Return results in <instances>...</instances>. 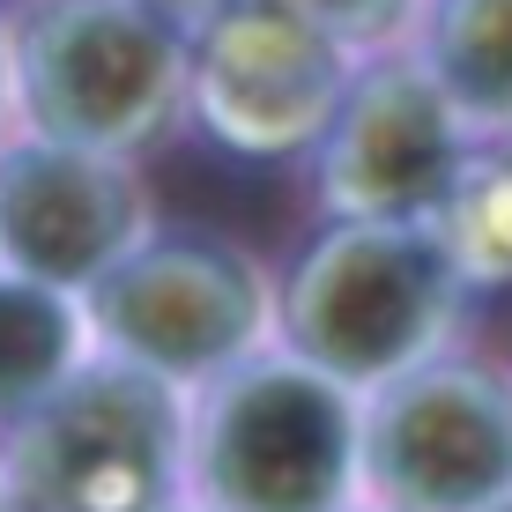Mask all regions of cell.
I'll use <instances>...</instances> for the list:
<instances>
[{
    "mask_svg": "<svg viewBox=\"0 0 512 512\" xmlns=\"http://www.w3.org/2000/svg\"><path fill=\"white\" fill-rule=\"evenodd\" d=\"M305 23H320L327 38L342 45H364V38H386V30L409 15V0H290Z\"/></svg>",
    "mask_w": 512,
    "mask_h": 512,
    "instance_id": "13",
    "label": "cell"
},
{
    "mask_svg": "<svg viewBox=\"0 0 512 512\" xmlns=\"http://www.w3.org/2000/svg\"><path fill=\"white\" fill-rule=\"evenodd\" d=\"M431 75L475 119H512V0H438Z\"/></svg>",
    "mask_w": 512,
    "mask_h": 512,
    "instance_id": "10",
    "label": "cell"
},
{
    "mask_svg": "<svg viewBox=\"0 0 512 512\" xmlns=\"http://www.w3.org/2000/svg\"><path fill=\"white\" fill-rule=\"evenodd\" d=\"M290 0H223L193 52V97L216 141L238 156H282L327 134L342 112V60Z\"/></svg>",
    "mask_w": 512,
    "mask_h": 512,
    "instance_id": "5",
    "label": "cell"
},
{
    "mask_svg": "<svg viewBox=\"0 0 512 512\" xmlns=\"http://www.w3.org/2000/svg\"><path fill=\"white\" fill-rule=\"evenodd\" d=\"M179 461V409L149 364L60 379L15 431V498L30 512H156Z\"/></svg>",
    "mask_w": 512,
    "mask_h": 512,
    "instance_id": "2",
    "label": "cell"
},
{
    "mask_svg": "<svg viewBox=\"0 0 512 512\" xmlns=\"http://www.w3.org/2000/svg\"><path fill=\"white\" fill-rule=\"evenodd\" d=\"M134 238V186L104 149L45 141L0 156V245L38 282H90Z\"/></svg>",
    "mask_w": 512,
    "mask_h": 512,
    "instance_id": "9",
    "label": "cell"
},
{
    "mask_svg": "<svg viewBox=\"0 0 512 512\" xmlns=\"http://www.w3.org/2000/svg\"><path fill=\"white\" fill-rule=\"evenodd\" d=\"M446 253L461 275H512V149L483 156L446 193Z\"/></svg>",
    "mask_w": 512,
    "mask_h": 512,
    "instance_id": "12",
    "label": "cell"
},
{
    "mask_svg": "<svg viewBox=\"0 0 512 512\" xmlns=\"http://www.w3.org/2000/svg\"><path fill=\"white\" fill-rule=\"evenodd\" d=\"M149 8H164V15H216L223 0H149Z\"/></svg>",
    "mask_w": 512,
    "mask_h": 512,
    "instance_id": "14",
    "label": "cell"
},
{
    "mask_svg": "<svg viewBox=\"0 0 512 512\" xmlns=\"http://www.w3.org/2000/svg\"><path fill=\"white\" fill-rule=\"evenodd\" d=\"M15 67L45 141L75 149L149 141L179 97V45L149 0H45L23 23Z\"/></svg>",
    "mask_w": 512,
    "mask_h": 512,
    "instance_id": "3",
    "label": "cell"
},
{
    "mask_svg": "<svg viewBox=\"0 0 512 512\" xmlns=\"http://www.w3.org/2000/svg\"><path fill=\"white\" fill-rule=\"evenodd\" d=\"M253 320H260V290L245 260L208 238L134 245L97 275V327L164 379L231 364Z\"/></svg>",
    "mask_w": 512,
    "mask_h": 512,
    "instance_id": "7",
    "label": "cell"
},
{
    "mask_svg": "<svg viewBox=\"0 0 512 512\" xmlns=\"http://www.w3.org/2000/svg\"><path fill=\"white\" fill-rule=\"evenodd\" d=\"M438 75H364L320 134V193L349 216H423L453 193V119Z\"/></svg>",
    "mask_w": 512,
    "mask_h": 512,
    "instance_id": "8",
    "label": "cell"
},
{
    "mask_svg": "<svg viewBox=\"0 0 512 512\" xmlns=\"http://www.w3.org/2000/svg\"><path fill=\"white\" fill-rule=\"evenodd\" d=\"M357 423L320 372L253 364L223 379L193 431V483L216 512H334Z\"/></svg>",
    "mask_w": 512,
    "mask_h": 512,
    "instance_id": "4",
    "label": "cell"
},
{
    "mask_svg": "<svg viewBox=\"0 0 512 512\" xmlns=\"http://www.w3.org/2000/svg\"><path fill=\"white\" fill-rule=\"evenodd\" d=\"M75 357V312L30 282H0V416H30Z\"/></svg>",
    "mask_w": 512,
    "mask_h": 512,
    "instance_id": "11",
    "label": "cell"
},
{
    "mask_svg": "<svg viewBox=\"0 0 512 512\" xmlns=\"http://www.w3.org/2000/svg\"><path fill=\"white\" fill-rule=\"evenodd\" d=\"M453 253L401 216L327 231L290 282V342L334 379H386L438 334L453 305Z\"/></svg>",
    "mask_w": 512,
    "mask_h": 512,
    "instance_id": "1",
    "label": "cell"
},
{
    "mask_svg": "<svg viewBox=\"0 0 512 512\" xmlns=\"http://www.w3.org/2000/svg\"><path fill=\"white\" fill-rule=\"evenodd\" d=\"M394 512H483L512 490V394L483 372H416L364 431Z\"/></svg>",
    "mask_w": 512,
    "mask_h": 512,
    "instance_id": "6",
    "label": "cell"
},
{
    "mask_svg": "<svg viewBox=\"0 0 512 512\" xmlns=\"http://www.w3.org/2000/svg\"><path fill=\"white\" fill-rule=\"evenodd\" d=\"M505 512H512V505H505Z\"/></svg>",
    "mask_w": 512,
    "mask_h": 512,
    "instance_id": "15",
    "label": "cell"
}]
</instances>
